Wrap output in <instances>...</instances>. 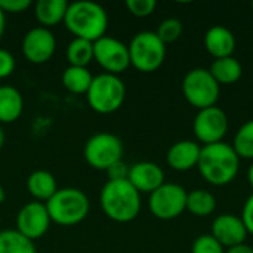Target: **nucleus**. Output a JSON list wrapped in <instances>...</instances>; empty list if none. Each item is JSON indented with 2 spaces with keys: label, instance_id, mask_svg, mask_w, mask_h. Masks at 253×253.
<instances>
[{
  "label": "nucleus",
  "instance_id": "obj_1",
  "mask_svg": "<svg viewBox=\"0 0 253 253\" xmlns=\"http://www.w3.org/2000/svg\"><path fill=\"white\" fill-rule=\"evenodd\" d=\"M197 169L206 182L215 187H224L236 179L240 169V157L233 145L224 141L202 145Z\"/></svg>",
  "mask_w": 253,
  "mask_h": 253
},
{
  "label": "nucleus",
  "instance_id": "obj_2",
  "mask_svg": "<svg viewBox=\"0 0 253 253\" xmlns=\"http://www.w3.org/2000/svg\"><path fill=\"white\" fill-rule=\"evenodd\" d=\"M99 205L104 215L119 224L133 221L141 212V194L127 179L107 181L99 193Z\"/></svg>",
  "mask_w": 253,
  "mask_h": 253
},
{
  "label": "nucleus",
  "instance_id": "obj_3",
  "mask_svg": "<svg viewBox=\"0 0 253 253\" xmlns=\"http://www.w3.org/2000/svg\"><path fill=\"white\" fill-rule=\"evenodd\" d=\"M64 25L76 39L93 43L107 36L108 13L99 3L89 0L73 1L68 3Z\"/></svg>",
  "mask_w": 253,
  "mask_h": 253
},
{
  "label": "nucleus",
  "instance_id": "obj_4",
  "mask_svg": "<svg viewBox=\"0 0 253 253\" xmlns=\"http://www.w3.org/2000/svg\"><path fill=\"white\" fill-rule=\"evenodd\" d=\"M50 221L61 227H73L86 219L90 211L89 197L79 188L64 187L44 203Z\"/></svg>",
  "mask_w": 253,
  "mask_h": 253
},
{
  "label": "nucleus",
  "instance_id": "obj_5",
  "mask_svg": "<svg viewBox=\"0 0 253 253\" xmlns=\"http://www.w3.org/2000/svg\"><path fill=\"white\" fill-rule=\"evenodd\" d=\"M126 98V86L120 76L101 73L93 80L86 93L87 105L98 114H113L122 108Z\"/></svg>",
  "mask_w": 253,
  "mask_h": 253
},
{
  "label": "nucleus",
  "instance_id": "obj_6",
  "mask_svg": "<svg viewBox=\"0 0 253 253\" xmlns=\"http://www.w3.org/2000/svg\"><path fill=\"white\" fill-rule=\"evenodd\" d=\"M130 65L141 73L157 71L166 59V44L156 31H139L127 44Z\"/></svg>",
  "mask_w": 253,
  "mask_h": 253
},
{
  "label": "nucleus",
  "instance_id": "obj_7",
  "mask_svg": "<svg viewBox=\"0 0 253 253\" xmlns=\"http://www.w3.org/2000/svg\"><path fill=\"white\" fill-rule=\"evenodd\" d=\"M182 93L191 107L205 110L216 105L221 95V86L216 83L208 68L197 67L184 76Z\"/></svg>",
  "mask_w": 253,
  "mask_h": 253
},
{
  "label": "nucleus",
  "instance_id": "obj_8",
  "mask_svg": "<svg viewBox=\"0 0 253 253\" xmlns=\"http://www.w3.org/2000/svg\"><path fill=\"white\" fill-rule=\"evenodd\" d=\"M123 142L117 135L99 132L86 141L83 156L92 169L107 172L114 163L123 160Z\"/></svg>",
  "mask_w": 253,
  "mask_h": 253
},
{
  "label": "nucleus",
  "instance_id": "obj_9",
  "mask_svg": "<svg viewBox=\"0 0 253 253\" xmlns=\"http://www.w3.org/2000/svg\"><path fill=\"white\" fill-rule=\"evenodd\" d=\"M187 190L175 182H165L150 194L148 208L153 216L162 221H170L187 209Z\"/></svg>",
  "mask_w": 253,
  "mask_h": 253
},
{
  "label": "nucleus",
  "instance_id": "obj_10",
  "mask_svg": "<svg viewBox=\"0 0 253 253\" xmlns=\"http://www.w3.org/2000/svg\"><path fill=\"white\" fill-rule=\"evenodd\" d=\"M93 59L105 73L114 76H120L130 67L127 44L111 36L93 42Z\"/></svg>",
  "mask_w": 253,
  "mask_h": 253
},
{
  "label": "nucleus",
  "instance_id": "obj_11",
  "mask_svg": "<svg viewBox=\"0 0 253 253\" xmlns=\"http://www.w3.org/2000/svg\"><path fill=\"white\" fill-rule=\"evenodd\" d=\"M193 132L203 145L222 142L228 132L227 113L218 105L199 110L193 122Z\"/></svg>",
  "mask_w": 253,
  "mask_h": 253
},
{
  "label": "nucleus",
  "instance_id": "obj_12",
  "mask_svg": "<svg viewBox=\"0 0 253 253\" xmlns=\"http://www.w3.org/2000/svg\"><path fill=\"white\" fill-rule=\"evenodd\" d=\"M24 58L36 65L46 64L56 50V39L49 28L34 27L25 33L21 43Z\"/></svg>",
  "mask_w": 253,
  "mask_h": 253
},
{
  "label": "nucleus",
  "instance_id": "obj_13",
  "mask_svg": "<svg viewBox=\"0 0 253 253\" xmlns=\"http://www.w3.org/2000/svg\"><path fill=\"white\" fill-rule=\"evenodd\" d=\"M50 224L52 221L47 213L46 205L34 200L24 205L18 211L15 230L31 242H36L47 233Z\"/></svg>",
  "mask_w": 253,
  "mask_h": 253
},
{
  "label": "nucleus",
  "instance_id": "obj_14",
  "mask_svg": "<svg viewBox=\"0 0 253 253\" xmlns=\"http://www.w3.org/2000/svg\"><path fill=\"white\" fill-rule=\"evenodd\" d=\"M248 234L249 233L246 230V225L242 216L222 213V215H218L212 222L211 236L215 240H218L225 249L246 243Z\"/></svg>",
  "mask_w": 253,
  "mask_h": 253
},
{
  "label": "nucleus",
  "instance_id": "obj_15",
  "mask_svg": "<svg viewBox=\"0 0 253 253\" xmlns=\"http://www.w3.org/2000/svg\"><path fill=\"white\" fill-rule=\"evenodd\" d=\"M127 181L139 194H151L165 184V172L154 162H138L129 166Z\"/></svg>",
  "mask_w": 253,
  "mask_h": 253
},
{
  "label": "nucleus",
  "instance_id": "obj_16",
  "mask_svg": "<svg viewBox=\"0 0 253 253\" xmlns=\"http://www.w3.org/2000/svg\"><path fill=\"white\" fill-rule=\"evenodd\" d=\"M202 153V145L191 139L175 142L166 154L168 165L178 172H187L197 168Z\"/></svg>",
  "mask_w": 253,
  "mask_h": 253
},
{
  "label": "nucleus",
  "instance_id": "obj_17",
  "mask_svg": "<svg viewBox=\"0 0 253 253\" xmlns=\"http://www.w3.org/2000/svg\"><path fill=\"white\" fill-rule=\"evenodd\" d=\"M236 44V36L224 25L211 27L205 34V47L215 59L233 56Z\"/></svg>",
  "mask_w": 253,
  "mask_h": 253
},
{
  "label": "nucleus",
  "instance_id": "obj_18",
  "mask_svg": "<svg viewBox=\"0 0 253 253\" xmlns=\"http://www.w3.org/2000/svg\"><path fill=\"white\" fill-rule=\"evenodd\" d=\"M24 113V96L10 84L0 86V125L16 122Z\"/></svg>",
  "mask_w": 253,
  "mask_h": 253
},
{
  "label": "nucleus",
  "instance_id": "obj_19",
  "mask_svg": "<svg viewBox=\"0 0 253 253\" xmlns=\"http://www.w3.org/2000/svg\"><path fill=\"white\" fill-rule=\"evenodd\" d=\"M27 190L36 202L46 203L58 191V182L50 172L39 169L27 178Z\"/></svg>",
  "mask_w": 253,
  "mask_h": 253
},
{
  "label": "nucleus",
  "instance_id": "obj_20",
  "mask_svg": "<svg viewBox=\"0 0 253 253\" xmlns=\"http://www.w3.org/2000/svg\"><path fill=\"white\" fill-rule=\"evenodd\" d=\"M68 9V1L65 0H39L34 4V16L40 27L52 28L58 24H64V18Z\"/></svg>",
  "mask_w": 253,
  "mask_h": 253
},
{
  "label": "nucleus",
  "instance_id": "obj_21",
  "mask_svg": "<svg viewBox=\"0 0 253 253\" xmlns=\"http://www.w3.org/2000/svg\"><path fill=\"white\" fill-rule=\"evenodd\" d=\"M209 73L216 80V83L221 84H234L237 83L243 76V65L242 62L234 56L219 58L212 62L209 67Z\"/></svg>",
  "mask_w": 253,
  "mask_h": 253
},
{
  "label": "nucleus",
  "instance_id": "obj_22",
  "mask_svg": "<svg viewBox=\"0 0 253 253\" xmlns=\"http://www.w3.org/2000/svg\"><path fill=\"white\" fill-rule=\"evenodd\" d=\"M62 84L64 87L76 95H86L89 90V86L93 80L92 73L87 70V67H73L68 65L62 73Z\"/></svg>",
  "mask_w": 253,
  "mask_h": 253
},
{
  "label": "nucleus",
  "instance_id": "obj_23",
  "mask_svg": "<svg viewBox=\"0 0 253 253\" xmlns=\"http://www.w3.org/2000/svg\"><path fill=\"white\" fill-rule=\"evenodd\" d=\"M216 209V199L215 196L208 190H193L187 193V209L191 215L205 218L215 212Z\"/></svg>",
  "mask_w": 253,
  "mask_h": 253
},
{
  "label": "nucleus",
  "instance_id": "obj_24",
  "mask_svg": "<svg viewBox=\"0 0 253 253\" xmlns=\"http://www.w3.org/2000/svg\"><path fill=\"white\" fill-rule=\"evenodd\" d=\"M65 58L68 65L87 67L93 61V43L74 37L65 49Z\"/></svg>",
  "mask_w": 253,
  "mask_h": 253
},
{
  "label": "nucleus",
  "instance_id": "obj_25",
  "mask_svg": "<svg viewBox=\"0 0 253 253\" xmlns=\"http://www.w3.org/2000/svg\"><path fill=\"white\" fill-rule=\"evenodd\" d=\"M0 253H37L34 242L16 230L0 231Z\"/></svg>",
  "mask_w": 253,
  "mask_h": 253
},
{
  "label": "nucleus",
  "instance_id": "obj_26",
  "mask_svg": "<svg viewBox=\"0 0 253 253\" xmlns=\"http://www.w3.org/2000/svg\"><path fill=\"white\" fill-rule=\"evenodd\" d=\"M231 145L240 160H253V119L239 127Z\"/></svg>",
  "mask_w": 253,
  "mask_h": 253
},
{
  "label": "nucleus",
  "instance_id": "obj_27",
  "mask_svg": "<svg viewBox=\"0 0 253 253\" xmlns=\"http://www.w3.org/2000/svg\"><path fill=\"white\" fill-rule=\"evenodd\" d=\"M182 31H184V25H182L181 19H178V18H166L159 24V27L156 30V34L159 36V39L165 44H169V43L176 42L181 37Z\"/></svg>",
  "mask_w": 253,
  "mask_h": 253
},
{
  "label": "nucleus",
  "instance_id": "obj_28",
  "mask_svg": "<svg viewBox=\"0 0 253 253\" xmlns=\"http://www.w3.org/2000/svg\"><path fill=\"white\" fill-rule=\"evenodd\" d=\"M191 253H225V248L211 234H202L194 240Z\"/></svg>",
  "mask_w": 253,
  "mask_h": 253
},
{
  "label": "nucleus",
  "instance_id": "obj_29",
  "mask_svg": "<svg viewBox=\"0 0 253 253\" xmlns=\"http://www.w3.org/2000/svg\"><path fill=\"white\" fill-rule=\"evenodd\" d=\"M157 7L156 0H127L126 1V9L129 10L130 15L136 18H147L150 16Z\"/></svg>",
  "mask_w": 253,
  "mask_h": 253
},
{
  "label": "nucleus",
  "instance_id": "obj_30",
  "mask_svg": "<svg viewBox=\"0 0 253 253\" xmlns=\"http://www.w3.org/2000/svg\"><path fill=\"white\" fill-rule=\"evenodd\" d=\"M15 67H16L15 56L7 49L0 47V80L10 77L15 71Z\"/></svg>",
  "mask_w": 253,
  "mask_h": 253
},
{
  "label": "nucleus",
  "instance_id": "obj_31",
  "mask_svg": "<svg viewBox=\"0 0 253 253\" xmlns=\"http://www.w3.org/2000/svg\"><path fill=\"white\" fill-rule=\"evenodd\" d=\"M33 6L31 0H0V9L4 13H21Z\"/></svg>",
  "mask_w": 253,
  "mask_h": 253
},
{
  "label": "nucleus",
  "instance_id": "obj_32",
  "mask_svg": "<svg viewBox=\"0 0 253 253\" xmlns=\"http://www.w3.org/2000/svg\"><path fill=\"white\" fill-rule=\"evenodd\" d=\"M107 175H108V179L110 181H119V179H127V175H129V166L120 160L117 163H114L108 170H107Z\"/></svg>",
  "mask_w": 253,
  "mask_h": 253
},
{
  "label": "nucleus",
  "instance_id": "obj_33",
  "mask_svg": "<svg viewBox=\"0 0 253 253\" xmlns=\"http://www.w3.org/2000/svg\"><path fill=\"white\" fill-rule=\"evenodd\" d=\"M242 219L246 225V230L249 234H253V193L248 197L243 211H242Z\"/></svg>",
  "mask_w": 253,
  "mask_h": 253
},
{
  "label": "nucleus",
  "instance_id": "obj_34",
  "mask_svg": "<svg viewBox=\"0 0 253 253\" xmlns=\"http://www.w3.org/2000/svg\"><path fill=\"white\" fill-rule=\"evenodd\" d=\"M225 253H253V248L249 246L248 243H243V245H239V246L227 249Z\"/></svg>",
  "mask_w": 253,
  "mask_h": 253
},
{
  "label": "nucleus",
  "instance_id": "obj_35",
  "mask_svg": "<svg viewBox=\"0 0 253 253\" xmlns=\"http://www.w3.org/2000/svg\"><path fill=\"white\" fill-rule=\"evenodd\" d=\"M6 30V13L0 9V39L3 37Z\"/></svg>",
  "mask_w": 253,
  "mask_h": 253
},
{
  "label": "nucleus",
  "instance_id": "obj_36",
  "mask_svg": "<svg viewBox=\"0 0 253 253\" xmlns=\"http://www.w3.org/2000/svg\"><path fill=\"white\" fill-rule=\"evenodd\" d=\"M248 181H249L251 188L253 190V162H252V165L249 166V169H248Z\"/></svg>",
  "mask_w": 253,
  "mask_h": 253
},
{
  "label": "nucleus",
  "instance_id": "obj_37",
  "mask_svg": "<svg viewBox=\"0 0 253 253\" xmlns=\"http://www.w3.org/2000/svg\"><path fill=\"white\" fill-rule=\"evenodd\" d=\"M4 199H6V193H4V188H3V185H1V182H0V206L3 205Z\"/></svg>",
  "mask_w": 253,
  "mask_h": 253
},
{
  "label": "nucleus",
  "instance_id": "obj_38",
  "mask_svg": "<svg viewBox=\"0 0 253 253\" xmlns=\"http://www.w3.org/2000/svg\"><path fill=\"white\" fill-rule=\"evenodd\" d=\"M4 139H6V136H4V130H3V127H1V125H0V148L3 147V144H4Z\"/></svg>",
  "mask_w": 253,
  "mask_h": 253
},
{
  "label": "nucleus",
  "instance_id": "obj_39",
  "mask_svg": "<svg viewBox=\"0 0 253 253\" xmlns=\"http://www.w3.org/2000/svg\"><path fill=\"white\" fill-rule=\"evenodd\" d=\"M251 7H252V10H253V0L251 1Z\"/></svg>",
  "mask_w": 253,
  "mask_h": 253
}]
</instances>
